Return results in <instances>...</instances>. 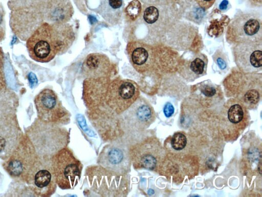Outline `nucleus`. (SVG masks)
<instances>
[{"instance_id":"obj_1","label":"nucleus","mask_w":262,"mask_h":197,"mask_svg":"<svg viewBox=\"0 0 262 197\" xmlns=\"http://www.w3.org/2000/svg\"><path fill=\"white\" fill-rule=\"evenodd\" d=\"M137 84L133 80L116 78L111 80L108 76L88 78L83 83V100L91 113L101 111V118L112 122L120 116L139 97ZM100 118V119H101Z\"/></svg>"},{"instance_id":"obj_2","label":"nucleus","mask_w":262,"mask_h":197,"mask_svg":"<svg viewBox=\"0 0 262 197\" xmlns=\"http://www.w3.org/2000/svg\"><path fill=\"white\" fill-rule=\"evenodd\" d=\"M74 39L73 29L68 24L43 22L27 38L26 47L32 59L47 63L66 51Z\"/></svg>"},{"instance_id":"obj_3","label":"nucleus","mask_w":262,"mask_h":197,"mask_svg":"<svg viewBox=\"0 0 262 197\" xmlns=\"http://www.w3.org/2000/svg\"><path fill=\"white\" fill-rule=\"evenodd\" d=\"M27 134H23L17 147L3 164L7 173L15 181L30 185L35 173L45 164Z\"/></svg>"},{"instance_id":"obj_4","label":"nucleus","mask_w":262,"mask_h":197,"mask_svg":"<svg viewBox=\"0 0 262 197\" xmlns=\"http://www.w3.org/2000/svg\"><path fill=\"white\" fill-rule=\"evenodd\" d=\"M51 167L56 184L60 189H73L78 184L82 165L68 147L60 149L52 156Z\"/></svg>"},{"instance_id":"obj_5","label":"nucleus","mask_w":262,"mask_h":197,"mask_svg":"<svg viewBox=\"0 0 262 197\" xmlns=\"http://www.w3.org/2000/svg\"><path fill=\"white\" fill-rule=\"evenodd\" d=\"M227 38L235 44L262 41L261 16L252 12L237 13L228 27Z\"/></svg>"},{"instance_id":"obj_6","label":"nucleus","mask_w":262,"mask_h":197,"mask_svg":"<svg viewBox=\"0 0 262 197\" xmlns=\"http://www.w3.org/2000/svg\"><path fill=\"white\" fill-rule=\"evenodd\" d=\"M34 104L38 118L41 121L57 125H66L70 122V113L53 90L42 89L35 97Z\"/></svg>"},{"instance_id":"obj_7","label":"nucleus","mask_w":262,"mask_h":197,"mask_svg":"<svg viewBox=\"0 0 262 197\" xmlns=\"http://www.w3.org/2000/svg\"><path fill=\"white\" fill-rule=\"evenodd\" d=\"M98 163L102 168L116 174L128 173L132 164L129 147L120 140L114 141L103 148Z\"/></svg>"},{"instance_id":"obj_8","label":"nucleus","mask_w":262,"mask_h":197,"mask_svg":"<svg viewBox=\"0 0 262 197\" xmlns=\"http://www.w3.org/2000/svg\"><path fill=\"white\" fill-rule=\"evenodd\" d=\"M121 127L126 132H135L148 127L155 118L154 110L144 98L137 100L123 112Z\"/></svg>"},{"instance_id":"obj_9","label":"nucleus","mask_w":262,"mask_h":197,"mask_svg":"<svg viewBox=\"0 0 262 197\" xmlns=\"http://www.w3.org/2000/svg\"><path fill=\"white\" fill-rule=\"evenodd\" d=\"M129 152L132 164L135 169H155L160 160L161 150L158 141L148 137L131 145Z\"/></svg>"},{"instance_id":"obj_10","label":"nucleus","mask_w":262,"mask_h":197,"mask_svg":"<svg viewBox=\"0 0 262 197\" xmlns=\"http://www.w3.org/2000/svg\"><path fill=\"white\" fill-rule=\"evenodd\" d=\"M23 134L15 113L0 116V159L5 161L12 154Z\"/></svg>"},{"instance_id":"obj_11","label":"nucleus","mask_w":262,"mask_h":197,"mask_svg":"<svg viewBox=\"0 0 262 197\" xmlns=\"http://www.w3.org/2000/svg\"><path fill=\"white\" fill-rule=\"evenodd\" d=\"M235 63L245 73H256L262 69V41L241 43L233 48Z\"/></svg>"},{"instance_id":"obj_12","label":"nucleus","mask_w":262,"mask_h":197,"mask_svg":"<svg viewBox=\"0 0 262 197\" xmlns=\"http://www.w3.org/2000/svg\"><path fill=\"white\" fill-rule=\"evenodd\" d=\"M126 49L129 61L138 72H146L154 66L155 54L151 46L135 41L129 43Z\"/></svg>"},{"instance_id":"obj_13","label":"nucleus","mask_w":262,"mask_h":197,"mask_svg":"<svg viewBox=\"0 0 262 197\" xmlns=\"http://www.w3.org/2000/svg\"><path fill=\"white\" fill-rule=\"evenodd\" d=\"M29 186L37 196H50L55 192L57 184L51 169V163L44 164L35 173Z\"/></svg>"},{"instance_id":"obj_14","label":"nucleus","mask_w":262,"mask_h":197,"mask_svg":"<svg viewBox=\"0 0 262 197\" xmlns=\"http://www.w3.org/2000/svg\"><path fill=\"white\" fill-rule=\"evenodd\" d=\"M110 62L106 55L98 53L89 54L82 65V71L88 78L108 76Z\"/></svg>"},{"instance_id":"obj_15","label":"nucleus","mask_w":262,"mask_h":197,"mask_svg":"<svg viewBox=\"0 0 262 197\" xmlns=\"http://www.w3.org/2000/svg\"><path fill=\"white\" fill-rule=\"evenodd\" d=\"M207 65V56L203 53H198L186 61L180 70L184 77L193 80L206 74Z\"/></svg>"},{"instance_id":"obj_16","label":"nucleus","mask_w":262,"mask_h":197,"mask_svg":"<svg viewBox=\"0 0 262 197\" xmlns=\"http://www.w3.org/2000/svg\"><path fill=\"white\" fill-rule=\"evenodd\" d=\"M18 106V98L12 90L0 89V116L16 113Z\"/></svg>"},{"instance_id":"obj_17","label":"nucleus","mask_w":262,"mask_h":197,"mask_svg":"<svg viewBox=\"0 0 262 197\" xmlns=\"http://www.w3.org/2000/svg\"><path fill=\"white\" fill-rule=\"evenodd\" d=\"M142 6L139 0H133L125 9V14L128 21L133 22L140 16Z\"/></svg>"},{"instance_id":"obj_18","label":"nucleus","mask_w":262,"mask_h":197,"mask_svg":"<svg viewBox=\"0 0 262 197\" xmlns=\"http://www.w3.org/2000/svg\"><path fill=\"white\" fill-rule=\"evenodd\" d=\"M244 110L241 105L238 103H234L229 107L228 112V119L232 124L239 123L244 117Z\"/></svg>"},{"instance_id":"obj_19","label":"nucleus","mask_w":262,"mask_h":197,"mask_svg":"<svg viewBox=\"0 0 262 197\" xmlns=\"http://www.w3.org/2000/svg\"><path fill=\"white\" fill-rule=\"evenodd\" d=\"M160 11L155 6H149L145 8L143 12V19L149 25H152L158 21Z\"/></svg>"},{"instance_id":"obj_20","label":"nucleus","mask_w":262,"mask_h":197,"mask_svg":"<svg viewBox=\"0 0 262 197\" xmlns=\"http://www.w3.org/2000/svg\"><path fill=\"white\" fill-rule=\"evenodd\" d=\"M187 144V139L184 134L180 132L174 133L171 140L172 147L176 150L184 149Z\"/></svg>"},{"instance_id":"obj_21","label":"nucleus","mask_w":262,"mask_h":197,"mask_svg":"<svg viewBox=\"0 0 262 197\" xmlns=\"http://www.w3.org/2000/svg\"><path fill=\"white\" fill-rule=\"evenodd\" d=\"M213 59L220 70L226 69L228 67L227 59L224 53L222 51L219 49L216 50L213 55Z\"/></svg>"},{"instance_id":"obj_22","label":"nucleus","mask_w":262,"mask_h":197,"mask_svg":"<svg viewBox=\"0 0 262 197\" xmlns=\"http://www.w3.org/2000/svg\"><path fill=\"white\" fill-rule=\"evenodd\" d=\"M201 93L206 97H212L216 93V88L210 84H202L200 87Z\"/></svg>"},{"instance_id":"obj_23","label":"nucleus","mask_w":262,"mask_h":197,"mask_svg":"<svg viewBox=\"0 0 262 197\" xmlns=\"http://www.w3.org/2000/svg\"><path fill=\"white\" fill-rule=\"evenodd\" d=\"M4 56L1 47H0V89L5 88V82L4 75Z\"/></svg>"},{"instance_id":"obj_24","label":"nucleus","mask_w":262,"mask_h":197,"mask_svg":"<svg viewBox=\"0 0 262 197\" xmlns=\"http://www.w3.org/2000/svg\"><path fill=\"white\" fill-rule=\"evenodd\" d=\"M5 26L4 11L2 8H0V42L4 39L5 36Z\"/></svg>"},{"instance_id":"obj_25","label":"nucleus","mask_w":262,"mask_h":197,"mask_svg":"<svg viewBox=\"0 0 262 197\" xmlns=\"http://www.w3.org/2000/svg\"><path fill=\"white\" fill-rule=\"evenodd\" d=\"M200 8L206 10L210 8L215 0H194Z\"/></svg>"},{"instance_id":"obj_26","label":"nucleus","mask_w":262,"mask_h":197,"mask_svg":"<svg viewBox=\"0 0 262 197\" xmlns=\"http://www.w3.org/2000/svg\"><path fill=\"white\" fill-rule=\"evenodd\" d=\"M174 110L173 105L169 102L165 105L163 109L164 113L167 117H170L173 114Z\"/></svg>"},{"instance_id":"obj_27","label":"nucleus","mask_w":262,"mask_h":197,"mask_svg":"<svg viewBox=\"0 0 262 197\" xmlns=\"http://www.w3.org/2000/svg\"><path fill=\"white\" fill-rule=\"evenodd\" d=\"M123 4L122 0H108L110 6L113 9L120 8Z\"/></svg>"},{"instance_id":"obj_28","label":"nucleus","mask_w":262,"mask_h":197,"mask_svg":"<svg viewBox=\"0 0 262 197\" xmlns=\"http://www.w3.org/2000/svg\"><path fill=\"white\" fill-rule=\"evenodd\" d=\"M172 0H149L154 5L157 6H166Z\"/></svg>"},{"instance_id":"obj_29","label":"nucleus","mask_w":262,"mask_h":197,"mask_svg":"<svg viewBox=\"0 0 262 197\" xmlns=\"http://www.w3.org/2000/svg\"><path fill=\"white\" fill-rule=\"evenodd\" d=\"M28 79L31 87L35 86L37 83V80L34 73H30L29 75Z\"/></svg>"},{"instance_id":"obj_30","label":"nucleus","mask_w":262,"mask_h":197,"mask_svg":"<svg viewBox=\"0 0 262 197\" xmlns=\"http://www.w3.org/2000/svg\"><path fill=\"white\" fill-rule=\"evenodd\" d=\"M228 4L227 0H223L219 6L220 9L222 10H225L227 8Z\"/></svg>"},{"instance_id":"obj_31","label":"nucleus","mask_w":262,"mask_h":197,"mask_svg":"<svg viewBox=\"0 0 262 197\" xmlns=\"http://www.w3.org/2000/svg\"><path fill=\"white\" fill-rule=\"evenodd\" d=\"M251 1H254V2H258L260 3V4H261V0H251Z\"/></svg>"}]
</instances>
